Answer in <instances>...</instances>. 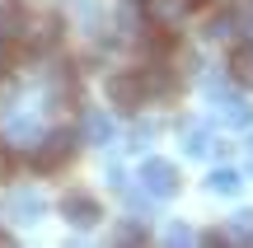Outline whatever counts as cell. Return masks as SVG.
<instances>
[{"label": "cell", "instance_id": "1", "mask_svg": "<svg viewBox=\"0 0 253 248\" xmlns=\"http://www.w3.org/2000/svg\"><path fill=\"white\" fill-rule=\"evenodd\" d=\"M28 155H33L38 174H56V169H66L75 155H80V131H42Z\"/></svg>", "mask_w": 253, "mask_h": 248}, {"label": "cell", "instance_id": "2", "mask_svg": "<svg viewBox=\"0 0 253 248\" xmlns=\"http://www.w3.org/2000/svg\"><path fill=\"white\" fill-rule=\"evenodd\" d=\"M136 183H141L145 197H155V202H169V197H178L183 187V174L178 164H169V159H141V169H136Z\"/></svg>", "mask_w": 253, "mask_h": 248}, {"label": "cell", "instance_id": "3", "mask_svg": "<svg viewBox=\"0 0 253 248\" xmlns=\"http://www.w3.org/2000/svg\"><path fill=\"white\" fill-rule=\"evenodd\" d=\"M103 94H108V103L118 112H141L145 103V80H141V71H113L108 80H103Z\"/></svg>", "mask_w": 253, "mask_h": 248}, {"label": "cell", "instance_id": "4", "mask_svg": "<svg viewBox=\"0 0 253 248\" xmlns=\"http://www.w3.org/2000/svg\"><path fill=\"white\" fill-rule=\"evenodd\" d=\"M14 42L24 47V52H52V47L61 42V19L56 14H24Z\"/></svg>", "mask_w": 253, "mask_h": 248}, {"label": "cell", "instance_id": "5", "mask_svg": "<svg viewBox=\"0 0 253 248\" xmlns=\"http://www.w3.org/2000/svg\"><path fill=\"white\" fill-rule=\"evenodd\" d=\"M71 19H75V28H80L89 42H108L113 19H108V9H103L99 0H71Z\"/></svg>", "mask_w": 253, "mask_h": 248}, {"label": "cell", "instance_id": "6", "mask_svg": "<svg viewBox=\"0 0 253 248\" xmlns=\"http://www.w3.org/2000/svg\"><path fill=\"white\" fill-rule=\"evenodd\" d=\"M56 211H61V220L75 225V230H94V225L103 220V206L94 202V192H66Z\"/></svg>", "mask_w": 253, "mask_h": 248}, {"label": "cell", "instance_id": "7", "mask_svg": "<svg viewBox=\"0 0 253 248\" xmlns=\"http://www.w3.org/2000/svg\"><path fill=\"white\" fill-rule=\"evenodd\" d=\"M75 131H80V145H108V141L118 136V127H113V117L103 108H84Z\"/></svg>", "mask_w": 253, "mask_h": 248}, {"label": "cell", "instance_id": "8", "mask_svg": "<svg viewBox=\"0 0 253 248\" xmlns=\"http://www.w3.org/2000/svg\"><path fill=\"white\" fill-rule=\"evenodd\" d=\"M5 215H14L19 225H38V220L47 215V197H38L33 187H19V192H9Z\"/></svg>", "mask_w": 253, "mask_h": 248}, {"label": "cell", "instance_id": "9", "mask_svg": "<svg viewBox=\"0 0 253 248\" xmlns=\"http://www.w3.org/2000/svg\"><path fill=\"white\" fill-rule=\"evenodd\" d=\"M38 136H42V122H38L33 112H9V117H5V145H24V150H33Z\"/></svg>", "mask_w": 253, "mask_h": 248}, {"label": "cell", "instance_id": "10", "mask_svg": "<svg viewBox=\"0 0 253 248\" xmlns=\"http://www.w3.org/2000/svg\"><path fill=\"white\" fill-rule=\"evenodd\" d=\"M178 136H183V150H188L192 159H202V155H211V150H216V131H211L207 122H183Z\"/></svg>", "mask_w": 253, "mask_h": 248}, {"label": "cell", "instance_id": "11", "mask_svg": "<svg viewBox=\"0 0 253 248\" xmlns=\"http://www.w3.org/2000/svg\"><path fill=\"white\" fill-rule=\"evenodd\" d=\"M230 84L253 89V42H239L235 52H230Z\"/></svg>", "mask_w": 253, "mask_h": 248}, {"label": "cell", "instance_id": "12", "mask_svg": "<svg viewBox=\"0 0 253 248\" xmlns=\"http://www.w3.org/2000/svg\"><path fill=\"white\" fill-rule=\"evenodd\" d=\"M239 187H244V174L239 169H211L207 174V192L211 197H239Z\"/></svg>", "mask_w": 253, "mask_h": 248}, {"label": "cell", "instance_id": "13", "mask_svg": "<svg viewBox=\"0 0 253 248\" xmlns=\"http://www.w3.org/2000/svg\"><path fill=\"white\" fill-rule=\"evenodd\" d=\"M145 9H150V24H164V28H173L183 14H188V0H145Z\"/></svg>", "mask_w": 253, "mask_h": 248}, {"label": "cell", "instance_id": "14", "mask_svg": "<svg viewBox=\"0 0 253 248\" xmlns=\"http://www.w3.org/2000/svg\"><path fill=\"white\" fill-rule=\"evenodd\" d=\"M225 239L230 244H253V211H235V215H230Z\"/></svg>", "mask_w": 253, "mask_h": 248}, {"label": "cell", "instance_id": "15", "mask_svg": "<svg viewBox=\"0 0 253 248\" xmlns=\"http://www.w3.org/2000/svg\"><path fill=\"white\" fill-rule=\"evenodd\" d=\"M155 136H160V127H155V122H131V131H126V150H136V155H141V150L155 145Z\"/></svg>", "mask_w": 253, "mask_h": 248}, {"label": "cell", "instance_id": "16", "mask_svg": "<svg viewBox=\"0 0 253 248\" xmlns=\"http://www.w3.org/2000/svg\"><path fill=\"white\" fill-rule=\"evenodd\" d=\"M113 239H118V244H150V230H145L141 220H122Z\"/></svg>", "mask_w": 253, "mask_h": 248}, {"label": "cell", "instance_id": "17", "mask_svg": "<svg viewBox=\"0 0 253 248\" xmlns=\"http://www.w3.org/2000/svg\"><path fill=\"white\" fill-rule=\"evenodd\" d=\"M164 244H197V234H192L188 225H169V230H164Z\"/></svg>", "mask_w": 253, "mask_h": 248}, {"label": "cell", "instance_id": "18", "mask_svg": "<svg viewBox=\"0 0 253 248\" xmlns=\"http://www.w3.org/2000/svg\"><path fill=\"white\" fill-rule=\"evenodd\" d=\"M9 178V145H0V183Z\"/></svg>", "mask_w": 253, "mask_h": 248}, {"label": "cell", "instance_id": "19", "mask_svg": "<svg viewBox=\"0 0 253 248\" xmlns=\"http://www.w3.org/2000/svg\"><path fill=\"white\" fill-rule=\"evenodd\" d=\"M0 9H19V0H0Z\"/></svg>", "mask_w": 253, "mask_h": 248}, {"label": "cell", "instance_id": "20", "mask_svg": "<svg viewBox=\"0 0 253 248\" xmlns=\"http://www.w3.org/2000/svg\"><path fill=\"white\" fill-rule=\"evenodd\" d=\"M216 5H220V9H230V5H239V0H216Z\"/></svg>", "mask_w": 253, "mask_h": 248}, {"label": "cell", "instance_id": "21", "mask_svg": "<svg viewBox=\"0 0 253 248\" xmlns=\"http://www.w3.org/2000/svg\"><path fill=\"white\" fill-rule=\"evenodd\" d=\"M0 244H14V239H9V230H0Z\"/></svg>", "mask_w": 253, "mask_h": 248}, {"label": "cell", "instance_id": "22", "mask_svg": "<svg viewBox=\"0 0 253 248\" xmlns=\"http://www.w3.org/2000/svg\"><path fill=\"white\" fill-rule=\"evenodd\" d=\"M244 150H249V169H253V141H249V145H244Z\"/></svg>", "mask_w": 253, "mask_h": 248}, {"label": "cell", "instance_id": "23", "mask_svg": "<svg viewBox=\"0 0 253 248\" xmlns=\"http://www.w3.org/2000/svg\"><path fill=\"white\" fill-rule=\"evenodd\" d=\"M122 5H145V0H122Z\"/></svg>", "mask_w": 253, "mask_h": 248}, {"label": "cell", "instance_id": "24", "mask_svg": "<svg viewBox=\"0 0 253 248\" xmlns=\"http://www.w3.org/2000/svg\"><path fill=\"white\" fill-rule=\"evenodd\" d=\"M188 5H197V0H188Z\"/></svg>", "mask_w": 253, "mask_h": 248}]
</instances>
